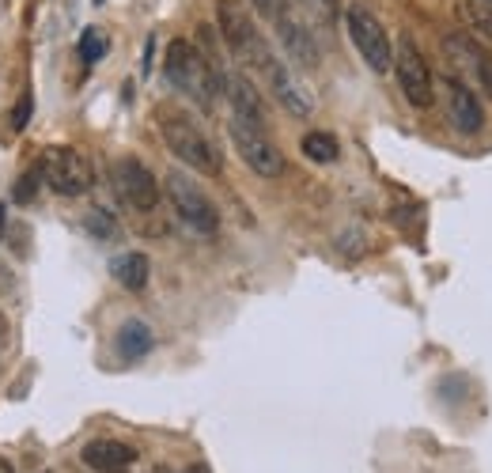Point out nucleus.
<instances>
[{"instance_id":"f257e3e1","label":"nucleus","mask_w":492,"mask_h":473,"mask_svg":"<svg viewBox=\"0 0 492 473\" xmlns=\"http://www.w3.org/2000/svg\"><path fill=\"white\" fill-rule=\"evenodd\" d=\"M156 121H159V137H163V144L170 148V152H175V159H182L186 167H194L198 175H208V179H217L224 170L217 144L205 137V129L189 114L175 111V106H159Z\"/></svg>"},{"instance_id":"f03ea898","label":"nucleus","mask_w":492,"mask_h":473,"mask_svg":"<svg viewBox=\"0 0 492 473\" xmlns=\"http://www.w3.org/2000/svg\"><path fill=\"white\" fill-rule=\"evenodd\" d=\"M163 72L175 83V92H182L186 99H194L201 111H208L217 102L220 92V76L212 69V61L194 46L189 38H175L163 53Z\"/></svg>"},{"instance_id":"7ed1b4c3","label":"nucleus","mask_w":492,"mask_h":473,"mask_svg":"<svg viewBox=\"0 0 492 473\" xmlns=\"http://www.w3.org/2000/svg\"><path fill=\"white\" fill-rule=\"evenodd\" d=\"M217 31L224 38V46L231 50V57L246 64V69H258V64L273 53L269 42L262 38V31L254 27L250 8L243 0H217Z\"/></svg>"},{"instance_id":"20e7f679","label":"nucleus","mask_w":492,"mask_h":473,"mask_svg":"<svg viewBox=\"0 0 492 473\" xmlns=\"http://www.w3.org/2000/svg\"><path fill=\"white\" fill-rule=\"evenodd\" d=\"M227 133H231V144L239 159L262 179H281L285 175V152L273 144V137L265 133V125H254L239 114H231L227 121Z\"/></svg>"},{"instance_id":"39448f33","label":"nucleus","mask_w":492,"mask_h":473,"mask_svg":"<svg viewBox=\"0 0 492 473\" xmlns=\"http://www.w3.org/2000/svg\"><path fill=\"white\" fill-rule=\"evenodd\" d=\"M167 198H170L175 217L194 235H217L220 231V212H217V205H212V198L189 175H182V170H170L167 175Z\"/></svg>"},{"instance_id":"423d86ee","label":"nucleus","mask_w":492,"mask_h":473,"mask_svg":"<svg viewBox=\"0 0 492 473\" xmlns=\"http://www.w3.org/2000/svg\"><path fill=\"white\" fill-rule=\"evenodd\" d=\"M42 179L53 193L61 198H83L92 186H95V175H92V163L83 159V152L76 148H65V144H50L42 152Z\"/></svg>"},{"instance_id":"0eeeda50","label":"nucleus","mask_w":492,"mask_h":473,"mask_svg":"<svg viewBox=\"0 0 492 473\" xmlns=\"http://www.w3.org/2000/svg\"><path fill=\"white\" fill-rule=\"evenodd\" d=\"M345 27H349V38H352L356 53L368 61L371 72H387V69H394V42H391L387 27H382L368 8L352 5V8L345 12Z\"/></svg>"},{"instance_id":"6e6552de","label":"nucleus","mask_w":492,"mask_h":473,"mask_svg":"<svg viewBox=\"0 0 492 473\" xmlns=\"http://www.w3.org/2000/svg\"><path fill=\"white\" fill-rule=\"evenodd\" d=\"M394 72H398V83H401L405 99H410V106H417V111H428V106L436 102L432 69H428L420 46H417L410 34H401L398 46H394Z\"/></svg>"},{"instance_id":"1a4fd4ad","label":"nucleus","mask_w":492,"mask_h":473,"mask_svg":"<svg viewBox=\"0 0 492 473\" xmlns=\"http://www.w3.org/2000/svg\"><path fill=\"white\" fill-rule=\"evenodd\" d=\"M111 182H114V193H118V201L125 208H133V212H156V205H159V182H156V175L140 159H133V156L114 159Z\"/></svg>"},{"instance_id":"9d476101","label":"nucleus","mask_w":492,"mask_h":473,"mask_svg":"<svg viewBox=\"0 0 492 473\" xmlns=\"http://www.w3.org/2000/svg\"><path fill=\"white\" fill-rule=\"evenodd\" d=\"M262 76V83H265V92H273V99L285 106L288 114H295V118H307L311 114V99H307V92L295 83V76L288 72V64L276 57V53H269L258 69H254Z\"/></svg>"},{"instance_id":"9b49d317","label":"nucleus","mask_w":492,"mask_h":473,"mask_svg":"<svg viewBox=\"0 0 492 473\" xmlns=\"http://www.w3.org/2000/svg\"><path fill=\"white\" fill-rule=\"evenodd\" d=\"M443 99H447V118H451V125L458 129V133H478V129L485 125V111H481V99L478 92L469 88V83L455 72L443 76Z\"/></svg>"},{"instance_id":"f8f14e48","label":"nucleus","mask_w":492,"mask_h":473,"mask_svg":"<svg viewBox=\"0 0 492 473\" xmlns=\"http://www.w3.org/2000/svg\"><path fill=\"white\" fill-rule=\"evenodd\" d=\"M273 27H276V38H281V46H285L288 61H295L299 69H318V46H314L311 31L295 19V12H285Z\"/></svg>"},{"instance_id":"ddd939ff","label":"nucleus","mask_w":492,"mask_h":473,"mask_svg":"<svg viewBox=\"0 0 492 473\" xmlns=\"http://www.w3.org/2000/svg\"><path fill=\"white\" fill-rule=\"evenodd\" d=\"M80 459L95 473H130L137 466V450L130 443H118V439H95L83 447Z\"/></svg>"},{"instance_id":"4468645a","label":"nucleus","mask_w":492,"mask_h":473,"mask_svg":"<svg viewBox=\"0 0 492 473\" xmlns=\"http://www.w3.org/2000/svg\"><path fill=\"white\" fill-rule=\"evenodd\" d=\"M220 92H227V102H231V114H239L254 125H265V102H262V92L254 88V80L235 72V76H220Z\"/></svg>"},{"instance_id":"2eb2a0df","label":"nucleus","mask_w":492,"mask_h":473,"mask_svg":"<svg viewBox=\"0 0 492 473\" xmlns=\"http://www.w3.org/2000/svg\"><path fill=\"white\" fill-rule=\"evenodd\" d=\"M111 273H114V281L125 292H140L148 285V273H152V265H148V257L140 250H125V254H118L114 262H111Z\"/></svg>"},{"instance_id":"dca6fc26","label":"nucleus","mask_w":492,"mask_h":473,"mask_svg":"<svg viewBox=\"0 0 492 473\" xmlns=\"http://www.w3.org/2000/svg\"><path fill=\"white\" fill-rule=\"evenodd\" d=\"M152 345H156V337H152V330H148L140 318H130L118 330V356L121 360H140V356L152 352Z\"/></svg>"},{"instance_id":"f3484780","label":"nucleus","mask_w":492,"mask_h":473,"mask_svg":"<svg viewBox=\"0 0 492 473\" xmlns=\"http://www.w3.org/2000/svg\"><path fill=\"white\" fill-rule=\"evenodd\" d=\"M455 15H458V24H462L469 34L492 42V5H485V0H458Z\"/></svg>"},{"instance_id":"a211bd4d","label":"nucleus","mask_w":492,"mask_h":473,"mask_svg":"<svg viewBox=\"0 0 492 473\" xmlns=\"http://www.w3.org/2000/svg\"><path fill=\"white\" fill-rule=\"evenodd\" d=\"M299 152H304L311 163H337L341 144H337L333 133H323V129H314V133H307L304 140H299Z\"/></svg>"},{"instance_id":"6ab92c4d","label":"nucleus","mask_w":492,"mask_h":473,"mask_svg":"<svg viewBox=\"0 0 492 473\" xmlns=\"http://www.w3.org/2000/svg\"><path fill=\"white\" fill-rule=\"evenodd\" d=\"M80 61L83 64H95V61H102V53H106V34L99 31V27H83V34H80Z\"/></svg>"},{"instance_id":"aec40b11","label":"nucleus","mask_w":492,"mask_h":473,"mask_svg":"<svg viewBox=\"0 0 492 473\" xmlns=\"http://www.w3.org/2000/svg\"><path fill=\"white\" fill-rule=\"evenodd\" d=\"M83 227H88L95 239H114V235H118L114 217H111V212H102V208H92L88 217H83Z\"/></svg>"},{"instance_id":"412c9836","label":"nucleus","mask_w":492,"mask_h":473,"mask_svg":"<svg viewBox=\"0 0 492 473\" xmlns=\"http://www.w3.org/2000/svg\"><path fill=\"white\" fill-rule=\"evenodd\" d=\"M31 114H34V95L24 92V95H19V102L12 106V114H8V129H12V133H24Z\"/></svg>"},{"instance_id":"4be33fe9","label":"nucleus","mask_w":492,"mask_h":473,"mask_svg":"<svg viewBox=\"0 0 492 473\" xmlns=\"http://www.w3.org/2000/svg\"><path fill=\"white\" fill-rule=\"evenodd\" d=\"M38 186H42V167H31L27 175L19 179V186H15V193H12V201H15V205H31L34 193H38Z\"/></svg>"},{"instance_id":"5701e85b","label":"nucleus","mask_w":492,"mask_h":473,"mask_svg":"<svg viewBox=\"0 0 492 473\" xmlns=\"http://www.w3.org/2000/svg\"><path fill=\"white\" fill-rule=\"evenodd\" d=\"M250 5H254V12H258L262 19H269V24H276L285 12H292L288 0H250Z\"/></svg>"},{"instance_id":"b1692460","label":"nucleus","mask_w":492,"mask_h":473,"mask_svg":"<svg viewBox=\"0 0 492 473\" xmlns=\"http://www.w3.org/2000/svg\"><path fill=\"white\" fill-rule=\"evenodd\" d=\"M5 227H8V208L0 205V239H5Z\"/></svg>"},{"instance_id":"393cba45","label":"nucleus","mask_w":492,"mask_h":473,"mask_svg":"<svg viewBox=\"0 0 492 473\" xmlns=\"http://www.w3.org/2000/svg\"><path fill=\"white\" fill-rule=\"evenodd\" d=\"M0 473H15V466H12L5 455H0Z\"/></svg>"},{"instance_id":"a878e982","label":"nucleus","mask_w":492,"mask_h":473,"mask_svg":"<svg viewBox=\"0 0 492 473\" xmlns=\"http://www.w3.org/2000/svg\"><path fill=\"white\" fill-rule=\"evenodd\" d=\"M5 337H8V318L0 314V341H5Z\"/></svg>"},{"instance_id":"bb28decb","label":"nucleus","mask_w":492,"mask_h":473,"mask_svg":"<svg viewBox=\"0 0 492 473\" xmlns=\"http://www.w3.org/2000/svg\"><path fill=\"white\" fill-rule=\"evenodd\" d=\"M186 473H208V469H205V466H189Z\"/></svg>"},{"instance_id":"cd10ccee","label":"nucleus","mask_w":492,"mask_h":473,"mask_svg":"<svg viewBox=\"0 0 492 473\" xmlns=\"http://www.w3.org/2000/svg\"><path fill=\"white\" fill-rule=\"evenodd\" d=\"M485 5H492V0H485Z\"/></svg>"}]
</instances>
